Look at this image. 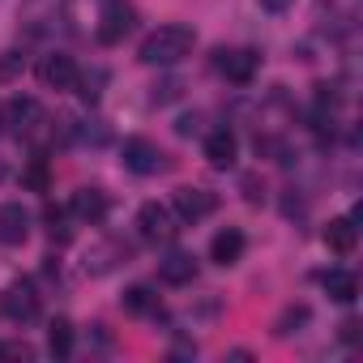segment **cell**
I'll return each instance as SVG.
<instances>
[{
  "mask_svg": "<svg viewBox=\"0 0 363 363\" xmlns=\"http://www.w3.org/2000/svg\"><path fill=\"white\" fill-rule=\"evenodd\" d=\"M244 197H248L252 206H257V201L265 197V184H261V179H257V175H244Z\"/></svg>",
  "mask_w": 363,
  "mask_h": 363,
  "instance_id": "28",
  "label": "cell"
},
{
  "mask_svg": "<svg viewBox=\"0 0 363 363\" xmlns=\"http://www.w3.org/2000/svg\"><path fill=\"white\" fill-rule=\"evenodd\" d=\"M107 210H111V201H107V193L103 189H77L73 193V218H82V223H103L107 218Z\"/></svg>",
  "mask_w": 363,
  "mask_h": 363,
  "instance_id": "14",
  "label": "cell"
},
{
  "mask_svg": "<svg viewBox=\"0 0 363 363\" xmlns=\"http://www.w3.org/2000/svg\"><path fill=\"white\" fill-rule=\"evenodd\" d=\"M158 278L167 282V286H189L193 278H197V257L193 252H167L162 261H158Z\"/></svg>",
  "mask_w": 363,
  "mask_h": 363,
  "instance_id": "12",
  "label": "cell"
},
{
  "mask_svg": "<svg viewBox=\"0 0 363 363\" xmlns=\"http://www.w3.org/2000/svg\"><path fill=\"white\" fill-rule=\"evenodd\" d=\"M107 137H111V128L103 120H77L73 141H82V145H107Z\"/></svg>",
  "mask_w": 363,
  "mask_h": 363,
  "instance_id": "23",
  "label": "cell"
},
{
  "mask_svg": "<svg viewBox=\"0 0 363 363\" xmlns=\"http://www.w3.org/2000/svg\"><path fill=\"white\" fill-rule=\"evenodd\" d=\"M77 60L69 56V52H52V56H43V65H39V82L48 86V90H73L77 86Z\"/></svg>",
  "mask_w": 363,
  "mask_h": 363,
  "instance_id": "9",
  "label": "cell"
},
{
  "mask_svg": "<svg viewBox=\"0 0 363 363\" xmlns=\"http://www.w3.org/2000/svg\"><path fill=\"white\" fill-rule=\"evenodd\" d=\"M22 184L30 193H52V167H48V158H30L22 167Z\"/></svg>",
  "mask_w": 363,
  "mask_h": 363,
  "instance_id": "21",
  "label": "cell"
},
{
  "mask_svg": "<svg viewBox=\"0 0 363 363\" xmlns=\"http://www.w3.org/2000/svg\"><path fill=\"white\" fill-rule=\"evenodd\" d=\"M120 158H124V167L133 171V175H158V171H167L171 167V158L158 150V141H150V137H128L124 145H120Z\"/></svg>",
  "mask_w": 363,
  "mask_h": 363,
  "instance_id": "3",
  "label": "cell"
},
{
  "mask_svg": "<svg viewBox=\"0 0 363 363\" xmlns=\"http://www.w3.org/2000/svg\"><path fill=\"white\" fill-rule=\"evenodd\" d=\"M214 193L210 189H193V184H184V189H175V197H171V214L179 218V223H201V218H210L214 214Z\"/></svg>",
  "mask_w": 363,
  "mask_h": 363,
  "instance_id": "6",
  "label": "cell"
},
{
  "mask_svg": "<svg viewBox=\"0 0 363 363\" xmlns=\"http://www.w3.org/2000/svg\"><path fill=\"white\" fill-rule=\"evenodd\" d=\"M124 257H128V248H124V244H116V240H103V244H94V248L86 252V261H82V265H86V274L103 278V274H111V269H116Z\"/></svg>",
  "mask_w": 363,
  "mask_h": 363,
  "instance_id": "15",
  "label": "cell"
},
{
  "mask_svg": "<svg viewBox=\"0 0 363 363\" xmlns=\"http://www.w3.org/2000/svg\"><path fill=\"white\" fill-rule=\"evenodd\" d=\"M337 337H342V342H359V320H354V316H346V320L337 325Z\"/></svg>",
  "mask_w": 363,
  "mask_h": 363,
  "instance_id": "29",
  "label": "cell"
},
{
  "mask_svg": "<svg viewBox=\"0 0 363 363\" xmlns=\"http://www.w3.org/2000/svg\"><path fill=\"white\" fill-rule=\"evenodd\" d=\"M22 52H5V56H0V82H13L18 73H22Z\"/></svg>",
  "mask_w": 363,
  "mask_h": 363,
  "instance_id": "26",
  "label": "cell"
},
{
  "mask_svg": "<svg viewBox=\"0 0 363 363\" xmlns=\"http://www.w3.org/2000/svg\"><path fill=\"white\" fill-rule=\"evenodd\" d=\"M244 248H248L244 231H240V227H223V231L210 240V261H214V265H235V261L244 257Z\"/></svg>",
  "mask_w": 363,
  "mask_h": 363,
  "instance_id": "13",
  "label": "cell"
},
{
  "mask_svg": "<svg viewBox=\"0 0 363 363\" xmlns=\"http://www.w3.org/2000/svg\"><path fill=\"white\" fill-rule=\"evenodd\" d=\"M179 94H184V82H179V77H162V82L154 86L150 103H154V107H167V103H175Z\"/></svg>",
  "mask_w": 363,
  "mask_h": 363,
  "instance_id": "25",
  "label": "cell"
},
{
  "mask_svg": "<svg viewBox=\"0 0 363 363\" xmlns=\"http://www.w3.org/2000/svg\"><path fill=\"white\" fill-rule=\"evenodd\" d=\"M120 303H124V312H133V316H154V312H158V295H154L150 286H128V291L120 295Z\"/></svg>",
  "mask_w": 363,
  "mask_h": 363,
  "instance_id": "20",
  "label": "cell"
},
{
  "mask_svg": "<svg viewBox=\"0 0 363 363\" xmlns=\"http://www.w3.org/2000/svg\"><path fill=\"white\" fill-rule=\"evenodd\" d=\"M320 286H325V295L337 299V303H354V299H359V278H354L350 269H329V274H320Z\"/></svg>",
  "mask_w": 363,
  "mask_h": 363,
  "instance_id": "17",
  "label": "cell"
},
{
  "mask_svg": "<svg viewBox=\"0 0 363 363\" xmlns=\"http://www.w3.org/2000/svg\"><path fill=\"white\" fill-rule=\"evenodd\" d=\"M308 320H312V308H308V303H286V308L278 312V320H274V333H278V337H291V333L308 329Z\"/></svg>",
  "mask_w": 363,
  "mask_h": 363,
  "instance_id": "18",
  "label": "cell"
},
{
  "mask_svg": "<svg viewBox=\"0 0 363 363\" xmlns=\"http://www.w3.org/2000/svg\"><path fill=\"white\" fill-rule=\"evenodd\" d=\"M235 158H240V141H235L231 128H214V133H206V162H210L214 171H231Z\"/></svg>",
  "mask_w": 363,
  "mask_h": 363,
  "instance_id": "11",
  "label": "cell"
},
{
  "mask_svg": "<svg viewBox=\"0 0 363 363\" xmlns=\"http://www.w3.org/2000/svg\"><path fill=\"white\" fill-rule=\"evenodd\" d=\"M193 48H197V30L171 22V26H158V30H150L141 39L137 60L150 65V69H171V65H179L184 56H193Z\"/></svg>",
  "mask_w": 363,
  "mask_h": 363,
  "instance_id": "1",
  "label": "cell"
},
{
  "mask_svg": "<svg viewBox=\"0 0 363 363\" xmlns=\"http://www.w3.org/2000/svg\"><path fill=\"white\" fill-rule=\"evenodd\" d=\"M0 316H5L9 325H30L39 316V291L35 282H9L5 291H0Z\"/></svg>",
  "mask_w": 363,
  "mask_h": 363,
  "instance_id": "2",
  "label": "cell"
},
{
  "mask_svg": "<svg viewBox=\"0 0 363 363\" xmlns=\"http://www.w3.org/2000/svg\"><path fill=\"white\" fill-rule=\"evenodd\" d=\"M257 5H261L265 13H286V9L295 5V0H257Z\"/></svg>",
  "mask_w": 363,
  "mask_h": 363,
  "instance_id": "30",
  "label": "cell"
},
{
  "mask_svg": "<svg viewBox=\"0 0 363 363\" xmlns=\"http://www.w3.org/2000/svg\"><path fill=\"white\" fill-rule=\"evenodd\" d=\"M43 218H48V231H52V240H56V244H69V240H73L69 214H65L60 206H48V210H43Z\"/></svg>",
  "mask_w": 363,
  "mask_h": 363,
  "instance_id": "24",
  "label": "cell"
},
{
  "mask_svg": "<svg viewBox=\"0 0 363 363\" xmlns=\"http://www.w3.org/2000/svg\"><path fill=\"white\" fill-rule=\"evenodd\" d=\"M103 86H107V69H86V73H77V86H73V94H82L86 103H99V94H103Z\"/></svg>",
  "mask_w": 363,
  "mask_h": 363,
  "instance_id": "22",
  "label": "cell"
},
{
  "mask_svg": "<svg viewBox=\"0 0 363 363\" xmlns=\"http://www.w3.org/2000/svg\"><path fill=\"white\" fill-rule=\"evenodd\" d=\"M354 244H359V227H354V218H350V214H346V218H333V223L325 227V248H329V252L350 257V252H354Z\"/></svg>",
  "mask_w": 363,
  "mask_h": 363,
  "instance_id": "16",
  "label": "cell"
},
{
  "mask_svg": "<svg viewBox=\"0 0 363 363\" xmlns=\"http://www.w3.org/2000/svg\"><path fill=\"white\" fill-rule=\"evenodd\" d=\"M175 133L179 137H193V133H201V111H184L175 120Z\"/></svg>",
  "mask_w": 363,
  "mask_h": 363,
  "instance_id": "27",
  "label": "cell"
},
{
  "mask_svg": "<svg viewBox=\"0 0 363 363\" xmlns=\"http://www.w3.org/2000/svg\"><path fill=\"white\" fill-rule=\"evenodd\" d=\"M5 124H9V133H18V137H35L43 124H48V116H43V107H39V99H30V94H18L5 111Z\"/></svg>",
  "mask_w": 363,
  "mask_h": 363,
  "instance_id": "7",
  "label": "cell"
},
{
  "mask_svg": "<svg viewBox=\"0 0 363 363\" xmlns=\"http://www.w3.org/2000/svg\"><path fill=\"white\" fill-rule=\"evenodd\" d=\"M0 128H5V116H0Z\"/></svg>",
  "mask_w": 363,
  "mask_h": 363,
  "instance_id": "31",
  "label": "cell"
},
{
  "mask_svg": "<svg viewBox=\"0 0 363 363\" xmlns=\"http://www.w3.org/2000/svg\"><path fill=\"white\" fill-rule=\"evenodd\" d=\"M30 210L22 206V201H5L0 206V244H9V248H18V244H26L30 240Z\"/></svg>",
  "mask_w": 363,
  "mask_h": 363,
  "instance_id": "10",
  "label": "cell"
},
{
  "mask_svg": "<svg viewBox=\"0 0 363 363\" xmlns=\"http://www.w3.org/2000/svg\"><path fill=\"white\" fill-rule=\"evenodd\" d=\"M137 26V9L128 5V0H107L103 5V18H99V43H120L128 30Z\"/></svg>",
  "mask_w": 363,
  "mask_h": 363,
  "instance_id": "8",
  "label": "cell"
},
{
  "mask_svg": "<svg viewBox=\"0 0 363 363\" xmlns=\"http://www.w3.org/2000/svg\"><path fill=\"white\" fill-rule=\"evenodd\" d=\"M257 65H261V56L248 52V48H218V52H214V69H218L231 86H248V82L257 77Z\"/></svg>",
  "mask_w": 363,
  "mask_h": 363,
  "instance_id": "5",
  "label": "cell"
},
{
  "mask_svg": "<svg viewBox=\"0 0 363 363\" xmlns=\"http://www.w3.org/2000/svg\"><path fill=\"white\" fill-rule=\"evenodd\" d=\"M73 337H77V333H73V320H69V316H56V320L48 325V350H52L56 359H69V354H73Z\"/></svg>",
  "mask_w": 363,
  "mask_h": 363,
  "instance_id": "19",
  "label": "cell"
},
{
  "mask_svg": "<svg viewBox=\"0 0 363 363\" xmlns=\"http://www.w3.org/2000/svg\"><path fill=\"white\" fill-rule=\"evenodd\" d=\"M137 231H141V240H150V244H171L175 231H179V218L171 214V206L145 201V206L137 210Z\"/></svg>",
  "mask_w": 363,
  "mask_h": 363,
  "instance_id": "4",
  "label": "cell"
}]
</instances>
